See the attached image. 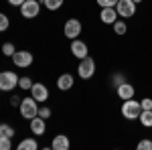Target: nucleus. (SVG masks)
Wrapping results in <instances>:
<instances>
[{
	"mask_svg": "<svg viewBox=\"0 0 152 150\" xmlns=\"http://www.w3.org/2000/svg\"><path fill=\"white\" fill-rule=\"evenodd\" d=\"M71 55L75 59H83L89 55V47H87V43L85 41H81V39H73L71 41Z\"/></svg>",
	"mask_w": 152,
	"mask_h": 150,
	"instance_id": "1a4fd4ad",
	"label": "nucleus"
},
{
	"mask_svg": "<svg viewBox=\"0 0 152 150\" xmlns=\"http://www.w3.org/2000/svg\"><path fill=\"white\" fill-rule=\"evenodd\" d=\"M10 148H12V138L0 136V150H10Z\"/></svg>",
	"mask_w": 152,
	"mask_h": 150,
	"instance_id": "b1692460",
	"label": "nucleus"
},
{
	"mask_svg": "<svg viewBox=\"0 0 152 150\" xmlns=\"http://www.w3.org/2000/svg\"><path fill=\"white\" fill-rule=\"evenodd\" d=\"M63 35H65V39H77L81 35V20L69 18L67 23L63 24Z\"/></svg>",
	"mask_w": 152,
	"mask_h": 150,
	"instance_id": "0eeeda50",
	"label": "nucleus"
},
{
	"mask_svg": "<svg viewBox=\"0 0 152 150\" xmlns=\"http://www.w3.org/2000/svg\"><path fill=\"white\" fill-rule=\"evenodd\" d=\"M51 114H53V112H51V108H49V105H41V108H39V116H41V118L49 120Z\"/></svg>",
	"mask_w": 152,
	"mask_h": 150,
	"instance_id": "393cba45",
	"label": "nucleus"
},
{
	"mask_svg": "<svg viewBox=\"0 0 152 150\" xmlns=\"http://www.w3.org/2000/svg\"><path fill=\"white\" fill-rule=\"evenodd\" d=\"M77 75L81 77V79H91L95 75V61L89 55L87 57H83V59H79V65H77Z\"/></svg>",
	"mask_w": 152,
	"mask_h": 150,
	"instance_id": "7ed1b4c3",
	"label": "nucleus"
},
{
	"mask_svg": "<svg viewBox=\"0 0 152 150\" xmlns=\"http://www.w3.org/2000/svg\"><path fill=\"white\" fill-rule=\"evenodd\" d=\"M138 150H152V140H140L138 142Z\"/></svg>",
	"mask_w": 152,
	"mask_h": 150,
	"instance_id": "a878e982",
	"label": "nucleus"
},
{
	"mask_svg": "<svg viewBox=\"0 0 152 150\" xmlns=\"http://www.w3.org/2000/svg\"><path fill=\"white\" fill-rule=\"evenodd\" d=\"M31 132H33V136H43L47 132V120L41 116H35L31 120Z\"/></svg>",
	"mask_w": 152,
	"mask_h": 150,
	"instance_id": "9b49d317",
	"label": "nucleus"
},
{
	"mask_svg": "<svg viewBox=\"0 0 152 150\" xmlns=\"http://www.w3.org/2000/svg\"><path fill=\"white\" fill-rule=\"evenodd\" d=\"M140 105H142V110H152V100L150 97H144L140 102Z\"/></svg>",
	"mask_w": 152,
	"mask_h": 150,
	"instance_id": "c85d7f7f",
	"label": "nucleus"
},
{
	"mask_svg": "<svg viewBox=\"0 0 152 150\" xmlns=\"http://www.w3.org/2000/svg\"><path fill=\"white\" fill-rule=\"evenodd\" d=\"M134 93H136V87L130 85L128 81L120 83V85L116 87V95L120 97V100H130V97H134Z\"/></svg>",
	"mask_w": 152,
	"mask_h": 150,
	"instance_id": "ddd939ff",
	"label": "nucleus"
},
{
	"mask_svg": "<svg viewBox=\"0 0 152 150\" xmlns=\"http://www.w3.org/2000/svg\"><path fill=\"white\" fill-rule=\"evenodd\" d=\"M20 102H23V100H20L18 95H12V97H10V105H14V108H18V105H20Z\"/></svg>",
	"mask_w": 152,
	"mask_h": 150,
	"instance_id": "c756f323",
	"label": "nucleus"
},
{
	"mask_svg": "<svg viewBox=\"0 0 152 150\" xmlns=\"http://www.w3.org/2000/svg\"><path fill=\"white\" fill-rule=\"evenodd\" d=\"M99 20L104 24H114L118 20V10L116 6H105V8H102V12H99Z\"/></svg>",
	"mask_w": 152,
	"mask_h": 150,
	"instance_id": "f8f14e48",
	"label": "nucleus"
},
{
	"mask_svg": "<svg viewBox=\"0 0 152 150\" xmlns=\"http://www.w3.org/2000/svg\"><path fill=\"white\" fill-rule=\"evenodd\" d=\"M41 0H24L23 4H20V16L23 18H37L39 14H41V4H39Z\"/></svg>",
	"mask_w": 152,
	"mask_h": 150,
	"instance_id": "39448f33",
	"label": "nucleus"
},
{
	"mask_svg": "<svg viewBox=\"0 0 152 150\" xmlns=\"http://www.w3.org/2000/svg\"><path fill=\"white\" fill-rule=\"evenodd\" d=\"M6 2H8V4H12V6H20L24 0H6Z\"/></svg>",
	"mask_w": 152,
	"mask_h": 150,
	"instance_id": "7c9ffc66",
	"label": "nucleus"
},
{
	"mask_svg": "<svg viewBox=\"0 0 152 150\" xmlns=\"http://www.w3.org/2000/svg\"><path fill=\"white\" fill-rule=\"evenodd\" d=\"M138 120L144 128H152V110H142Z\"/></svg>",
	"mask_w": 152,
	"mask_h": 150,
	"instance_id": "f3484780",
	"label": "nucleus"
},
{
	"mask_svg": "<svg viewBox=\"0 0 152 150\" xmlns=\"http://www.w3.org/2000/svg\"><path fill=\"white\" fill-rule=\"evenodd\" d=\"M39 148V142L35 138H23L18 142V150H37Z\"/></svg>",
	"mask_w": 152,
	"mask_h": 150,
	"instance_id": "dca6fc26",
	"label": "nucleus"
},
{
	"mask_svg": "<svg viewBox=\"0 0 152 150\" xmlns=\"http://www.w3.org/2000/svg\"><path fill=\"white\" fill-rule=\"evenodd\" d=\"M97 2V6H102V8H105V6H116L118 0H95Z\"/></svg>",
	"mask_w": 152,
	"mask_h": 150,
	"instance_id": "bb28decb",
	"label": "nucleus"
},
{
	"mask_svg": "<svg viewBox=\"0 0 152 150\" xmlns=\"http://www.w3.org/2000/svg\"><path fill=\"white\" fill-rule=\"evenodd\" d=\"M14 53H16V47L12 45V43H4V45H2V55H4V57H12Z\"/></svg>",
	"mask_w": 152,
	"mask_h": 150,
	"instance_id": "4be33fe9",
	"label": "nucleus"
},
{
	"mask_svg": "<svg viewBox=\"0 0 152 150\" xmlns=\"http://www.w3.org/2000/svg\"><path fill=\"white\" fill-rule=\"evenodd\" d=\"M120 112H122V116H124L126 120H138V118H140V112H142V105H140V102H136L134 97H130V100H124Z\"/></svg>",
	"mask_w": 152,
	"mask_h": 150,
	"instance_id": "f03ea898",
	"label": "nucleus"
},
{
	"mask_svg": "<svg viewBox=\"0 0 152 150\" xmlns=\"http://www.w3.org/2000/svg\"><path fill=\"white\" fill-rule=\"evenodd\" d=\"M10 59L18 69H24V67H31L33 65V53L31 51H16Z\"/></svg>",
	"mask_w": 152,
	"mask_h": 150,
	"instance_id": "6e6552de",
	"label": "nucleus"
},
{
	"mask_svg": "<svg viewBox=\"0 0 152 150\" xmlns=\"http://www.w3.org/2000/svg\"><path fill=\"white\" fill-rule=\"evenodd\" d=\"M63 2H65V0H43V6H45L47 10H59V8L63 6Z\"/></svg>",
	"mask_w": 152,
	"mask_h": 150,
	"instance_id": "6ab92c4d",
	"label": "nucleus"
},
{
	"mask_svg": "<svg viewBox=\"0 0 152 150\" xmlns=\"http://www.w3.org/2000/svg\"><path fill=\"white\" fill-rule=\"evenodd\" d=\"M51 148L53 150H69L71 148V140L69 136H65V134H57L53 142H51Z\"/></svg>",
	"mask_w": 152,
	"mask_h": 150,
	"instance_id": "2eb2a0df",
	"label": "nucleus"
},
{
	"mask_svg": "<svg viewBox=\"0 0 152 150\" xmlns=\"http://www.w3.org/2000/svg\"><path fill=\"white\" fill-rule=\"evenodd\" d=\"M31 95L35 97L39 104H43V102H47L49 100V89L45 83H33V87H31Z\"/></svg>",
	"mask_w": 152,
	"mask_h": 150,
	"instance_id": "9d476101",
	"label": "nucleus"
},
{
	"mask_svg": "<svg viewBox=\"0 0 152 150\" xmlns=\"http://www.w3.org/2000/svg\"><path fill=\"white\" fill-rule=\"evenodd\" d=\"M73 85H75V77H73L71 73H61L57 77V87L61 91H69Z\"/></svg>",
	"mask_w": 152,
	"mask_h": 150,
	"instance_id": "4468645a",
	"label": "nucleus"
},
{
	"mask_svg": "<svg viewBox=\"0 0 152 150\" xmlns=\"http://www.w3.org/2000/svg\"><path fill=\"white\" fill-rule=\"evenodd\" d=\"M18 87V75L14 71H0V91H12Z\"/></svg>",
	"mask_w": 152,
	"mask_h": 150,
	"instance_id": "20e7f679",
	"label": "nucleus"
},
{
	"mask_svg": "<svg viewBox=\"0 0 152 150\" xmlns=\"http://www.w3.org/2000/svg\"><path fill=\"white\" fill-rule=\"evenodd\" d=\"M140 2H142V0H134V4H140Z\"/></svg>",
	"mask_w": 152,
	"mask_h": 150,
	"instance_id": "2f4dec72",
	"label": "nucleus"
},
{
	"mask_svg": "<svg viewBox=\"0 0 152 150\" xmlns=\"http://www.w3.org/2000/svg\"><path fill=\"white\" fill-rule=\"evenodd\" d=\"M0 136H8V138H12V136H14V128H12L10 124H0Z\"/></svg>",
	"mask_w": 152,
	"mask_h": 150,
	"instance_id": "412c9836",
	"label": "nucleus"
},
{
	"mask_svg": "<svg viewBox=\"0 0 152 150\" xmlns=\"http://www.w3.org/2000/svg\"><path fill=\"white\" fill-rule=\"evenodd\" d=\"M18 87H20L23 91H31V87H33V79H31V77H26V75L18 77Z\"/></svg>",
	"mask_w": 152,
	"mask_h": 150,
	"instance_id": "aec40b11",
	"label": "nucleus"
},
{
	"mask_svg": "<svg viewBox=\"0 0 152 150\" xmlns=\"http://www.w3.org/2000/svg\"><path fill=\"white\" fill-rule=\"evenodd\" d=\"M18 112H20V116H23L24 120H33L35 116H39V102H37L33 95L23 97V102L18 105Z\"/></svg>",
	"mask_w": 152,
	"mask_h": 150,
	"instance_id": "f257e3e1",
	"label": "nucleus"
},
{
	"mask_svg": "<svg viewBox=\"0 0 152 150\" xmlns=\"http://www.w3.org/2000/svg\"><path fill=\"white\" fill-rule=\"evenodd\" d=\"M112 26H114V33H116L118 37H122V35H126V33H128V24L124 23V20H116Z\"/></svg>",
	"mask_w": 152,
	"mask_h": 150,
	"instance_id": "a211bd4d",
	"label": "nucleus"
},
{
	"mask_svg": "<svg viewBox=\"0 0 152 150\" xmlns=\"http://www.w3.org/2000/svg\"><path fill=\"white\" fill-rule=\"evenodd\" d=\"M8 26H10V18H8L4 12H0V33H4Z\"/></svg>",
	"mask_w": 152,
	"mask_h": 150,
	"instance_id": "5701e85b",
	"label": "nucleus"
},
{
	"mask_svg": "<svg viewBox=\"0 0 152 150\" xmlns=\"http://www.w3.org/2000/svg\"><path fill=\"white\" fill-rule=\"evenodd\" d=\"M136 6H138V4H134V0H118V4H116L118 16H122V18H132V16L136 14Z\"/></svg>",
	"mask_w": 152,
	"mask_h": 150,
	"instance_id": "423d86ee",
	"label": "nucleus"
},
{
	"mask_svg": "<svg viewBox=\"0 0 152 150\" xmlns=\"http://www.w3.org/2000/svg\"><path fill=\"white\" fill-rule=\"evenodd\" d=\"M114 87H118V85H120V83H124V81H126V77H124V75H122V73H116V75H114Z\"/></svg>",
	"mask_w": 152,
	"mask_h": 150,
	"instance_id": "cd10ccee",
	"label": "nucleus"
}]
</instances>
